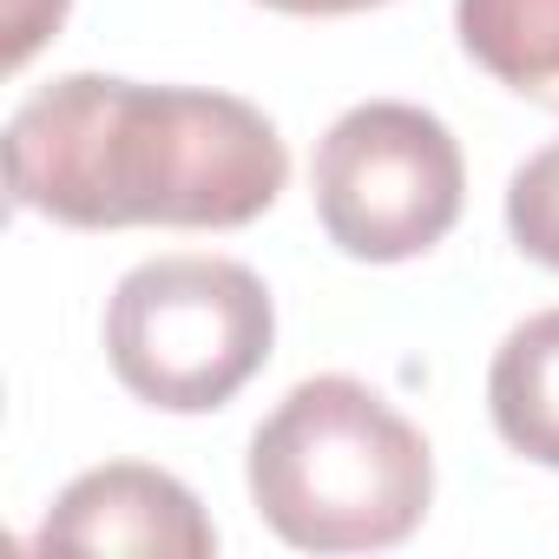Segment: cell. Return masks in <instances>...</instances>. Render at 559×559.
I'll return each mask as SVG.
<instances>
[{"label": "cell", "instance_id": "cell-1", "mask_svg": "<svg viewBox=\"0 0 559 559\" xmlns=\"http://www.w3.org/2000/svg\"><path fill=\"white\" fill-rule=\"evenodd\" d=\"M290 185L276 126L230 93L67 73L8 119V191L67 230H237Z\"/></svg>", "mask_w": 559, "mask_h": 559}, {"label": "cell", "instance_id": "cell-2", "mask_svg": "<svg viewBox=\"0 0 559 559\" xmlns=\"http://www.w3.org/2000/svg\"><path fill=\"white\" fill-rule=\"evenodd\" d=\"M250 500L297 552L402 546L435 500V454L356 376H310L250 435Z\"/></svg>", "mask_w": 559, "mask_h": 559}, {"label": "cell", "instance_id": "cell-3", "mask_svg": "<svg viewBox=\"0 0 559 559\" xmlns=\"http://www.w3.org/2000/svg\"><path fill=\"white\" fill-rule=\"evenodd\" d=\"M276 343L263 276L230 257H152L106 304V356L126 395L165 415L224 408Z\"/></svg>", "mask_w": 559, "mask_h": 559}, {"label": "cell", "instance_id": "cell-4", "mask_svg": "<svg viewBox=\"0 0 559 559\" xmlns=\"http://www.w3.org/2000/svg\"><path fill=\"white\" fill-rule=\"evenodd\" d=\"M461 191L467 165L454 132L408 99L349 106L317 145V217L356 263L435 250L461 217Z\"/></svg>", "mask_w": 559, "mask_h": 559}, {"label": "cell", "instance_id": "cell-5", "mask_svg": "<svg viewBox=\"0 0 559 559\" xmlns=\"http://www.w3.org/2000/svg\"><path fill=\"white\" fill-rule=\"evenodd\" d=\"M40 552H145V559H211L217 526L204 520L198 493L145 461H106L80 474L34 533Z\"/></svg>", "mask_w": 559, "mask_h": 559}, {"label": "cell", "instance_id": "cell-6", "mask_svg": "<svg viewBox=\"0 0 559 559\" xmlns=\"http://www.w3.org/2000/svg\"><path fill=\"white\" fill-rule=\"evenodd\" d=\"M454 34L507 93L559 112V0H454Z\"/></svg>", "mask_w": 559, "mask_h": 559}, {"label": "cell", "instance_id": "cell-7", "mask_svg": "<svg viewBox=\"0 0 559 559\" xmlns=\"http://www.w3.org/2000/svg\"><path fill=\"white\" fill-rule=\"evenodd\" d=\"M487 408L513 454L559 467V310L526 317L500 343L487 369Z\"/></svg>", "mask_w": 559, "mask_h": 559}, {"label": "cell", "instance_id": "cell-8", "mask_svg": "<svg viewBox=\"0 0 559 559\" xmlns=\"http://www.w3.org/2000/svg\"><path fill=\"white\" fill-rule=\"evenodd\" d=\"M507 230H513V243L533 263L559 270V139L539 145L513 171V185H507Z\"/></svg>", "mask_w": 559, "mask_h": 559}, {"label": "cell", "instance_id": "cell-9", "mask_svg": "<svg viewBox=\"0 0 559 559\" xmlns=\"http://www.w3.org/2000/svg\"><path fill=\"white\" fill-rule=\"evenodd\" d=\"M67 0H8V67H27L47 34H60Z\"/></svg>", "mask_w": 559, "mask_h": 559}, {"label": "cell", "instance_id": "cell-10", "mask_svg": "<svg viewBox=\"0 0 559 559\" xmlns=\"http://www.w3.org/2000/svg\"><path fill=\"white\" fill-rule=\"evenodd\" d=\"M263 8H276V14H362V8H382V0H263Z\"/></svg>", "mask_w": 559, "mask_h": 559}]
</instances>
